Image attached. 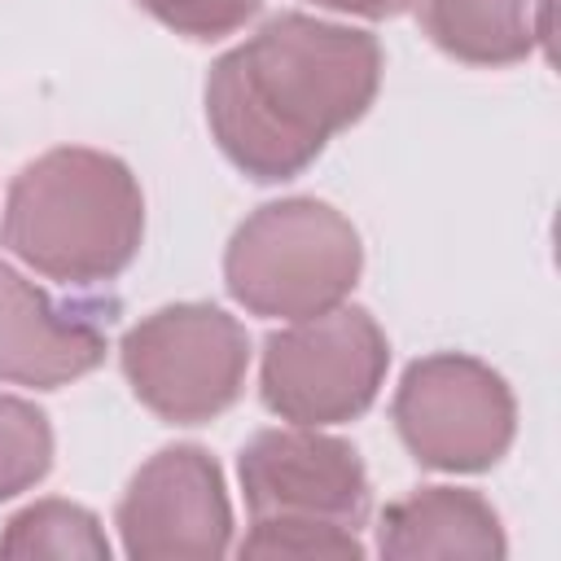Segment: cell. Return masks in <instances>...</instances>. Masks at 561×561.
<instances>
[{
	"label": "cell",
	"instance_id": "cell-1",
	"mask_svg": "<svg viewBox=\"0 0 561 561\" xmlns=\"http://www.w3.org/2000/svg\"><path fill=\"white\" fill-rule=\"evenodd\" d=\"M377 75L381 53L373 35L280 13L215 61L206 114L245 175L289 180L337 127L368 110Z\"/></svg>",
	"mask_w": 561,
	"mask_h": 561
},
{
	"label": "cell",
	"instance_id": "cell-2",
	"mask_svg": "<svg viewBox=\"0 0 561 561\" xmlns=\"http://www.w3.org/2000/svg\"><path fill=\"white\" fill-rule=\"evenodd\" d=\"M4 245L44 276L105 280L140 245V188L105 153L53 149L13 180Z\"/></svg>",
	"mask_w": 561,
	"mask_h": 561
},
{
	"label": "cell",
	"instance_id": "cell-3",
	"mask_svg": "<svg viewBox=\"0 0 561 561\" xmlns=\"http://www.w3.org/2000/svg\"><path fill=\"white\" fill-rule=\"evenodd\" d=\"M355 232L320 202L263 206L228 250V289L259 316H320L355 285Z\"/></svg>",
	"mask_w": 561,
	"mask_h": 561
},
{
	"label": "cell",
	"instance_id": "cell-4",
	"mask_svg": "<svg viewBox=\"0 0 561 561\" xmlns=\"http://www.w3.org/2000/svg\"><path fill=\"white\" fill-rule=\"evenodd\" d=\"M123 368L158 416L193 425L237 399L245 377V333L215 307H171L127 333Z\"/></svg>",
	"mask_w": 561,
	"mask_h": 561
},
{
	"label": "cell",
	"instance_id": "cell-5",
	"mask_svg": "<svg viewBox=\"0 0 561 561\" xmlns=\"http://www.w3.org/2000/svg\"><path fill=\"white\" fill-rule=\"evenodd\" d=\"M386 342L364 311H320L267 337L263 399L298 425L346 421L377 394Z\"/></svg>",
	"mask_w": 561,
	"mask_h": 561
},
{
	"label": "cell",
	"instance_id": "cell-6",
	"mask_svg": "<svg viewBox=\"0 0 561 561\" xmlns=\"http://www.w3.org/2000/svg\"><path fill=\"white\" fill-rule=\"evenodd\" d=\"M394 421L416 460L438 469H482L513 434V403L500 377L482 364L438 355L408 368Z\"/></svg>",
	"mask_w": 561,
	"mask_h": 561
},
{
	"label": "cell",
	"instance_id": "cell-7",
	"mask_svg": "<svg viewBox=\"0 0 561 561\" xmlns=\"http://www.w3.org/2000/svg\"><path fill=\"white\" fill-rule=\"evenodd\" d=\"M241 482L259 522H320L355 530L368 508V482L355 451L307 430L259 434L241 451Z\"/></svg>",
	"mask_w": 561,
	"mask_h": 561
},
{
	"label": "cell",
	"instance_id": "cell-8",
	"mask_svg": "<svg viewBox=\"0 0 561 561\" xmlns=\"http://www.w3.org/2000/svg\"><path fill=\"white\" fill-rule=\"evenodd\" d=\"M118 526L131 557H219L228 548V500L219 469L197 447L153 456L123 508Z\"/></svg>",
	"mask_w": 561,
	"mask_h": 561
},
{
	"label": "cell",
	"instance_id": "cell-9",
	"mask_svg": "<svg viewBox=\"0 0 561 561\" xmlns=\"http://www.w3.org/2000/svg\"><path fill=\"white\" fill-rule=\"evenodd\" d=\"M105 355V329L88 307H57L0 263V377L61 386Z\"/></svg>",
	"mask_w": 561,
	"mask_h": 561
},
{
	"label": "cell",
	"instance_id": "cell-10",
	"mask_svg": "<svg viewBox=\"0 0 561 561\" xmlns=\"http://www.w3.org/2000/svg\"><path fill=\"white\" fill-rule=\"evenodd\" d=\"M530 9H548V0H425V26L434 44L465 61H517L535 48L539 31Z\"/></svg>",
	"mask_w": 561,
	"mask_h": 561
},
{
	"label": "cell",
	"instance_id": "cell-11",
	"mask_svg": "<svg viewBox=\"0 0 561 561\" xmlns=\"http://www.w3.org/2000/svg\"><path fill=\"white\" fill-rule=\"evenodd\" d=\"M53 456L48 425L35 408L18 399H0V495L31 486Z\"/></svg>",
	"mask_w": 561,
	"mask_h": 561
},
{
	"label": "cell",
	"instance_id": "cell-12",
	"mask_svg": "<svg viewBox=\"0 0 561 561\" xmlns=\"http://www.w3.org/2000/svg\"><path fill=\"white\" fill-rule=\"evenodd\" d=\"M96 522L83 513V508H70V504H39V508H26L18 522H13V535L0 543V552H92L101 557L105 543L96 539L92 530Z\"/></svg>",
	"mask_w": 561,
	"mask_h": 561
},
{
	"label": "cell",
	"instance_id": "cell-13",
	"mask_svg": "<svg viewBox=\"0 0 561 561\" xmlns=\"http://www.w3.org/2000/svg\"><path fill=\"white\" fill-rule=\"evenodd\" d=\"M140 4L153 18H162L167 26H175L180 35H193V39L228 35L259 9V0H140Z\"/></svg>",
	"mask_w": 561,
	"mask_h": 561
},
{
	"label": "cell",
	"instance_id": "cell-14",
	"mask_svg": "<svg viewBox=\"0 0 561 561\" xmlns=\"http://www.w3.org/2000/svg\"><path fill=\"white\" fill-rule=\"evenodd\" d=\"M245 552H333V557H355L359 543L342 526H320V522H259V530L245 539Z\"/></svg>",
	"mask_w": 561,
	"mask_h": 561
},
{
	"label": "cell",
	"instance_id": "cell-15",
	"mask_svg": "<svg viewBox=\"0 0 561 561\" xmlns=\"http://www.w3.org/2000/svg\"><path fill=\"white\" fill-rule=\"evenodd\" d=\"M320 4L351 9V13H368V18H386V13H399L408 0H320Z\"/></svg>",
	"mask_w": 561,
	"mask_h": 561
}]
</instances>
